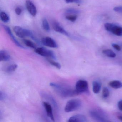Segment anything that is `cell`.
<instances>
[{"label": "cell", "mask_w": 122, "mask_h": 122, "mask_svg": "<svg viewBox=\"0 0 122 122\" xmlns=\"http://www.w3.org/2000/svg\"><path fill=\"white\" fill-rule=\"evenodd\" d=\"M0 17L1 20L5 23H7L10 20V17L5 12H2L0 13Z\"/></svg>", "instance_id": "obj_20"}, {"label": "cell", "mask_w": 122, "mask_h": 122, "mask_svg": "<svg viewBox=\"0 0 122 122\" xmlns=\"http://www.w3.org/2000/svg\"><path fill=\"white\" fill-rule=\"evenodd\" d=\"M35 52L37 54L47 58L56 59L55 56L52 51L43 47L38 48L35 49Z\"/></svg>", "instance_id": "obj_7"}, {"label": "cell", "mask_w": 122, "mask_h": 122, "mask_svg": "<svg viewBox=\"0 0 122 122\" xmlns=\"http://www.w3.org/2000/svg\"><path fill=\"white\" fill-rule=\"evenodd\" d=\"M112 46L115 50H117L118 51L121 50V48L117 44H115V43H112Z\"/></svg>", "instance_id": "obj_29"}, {"label": "cell", "mask_w": 122, "mask_h": 122, "mask_svg": "<svg viewBox=\"0 0 122 122\" xmlns=\"http://www.w3.org/2000/svg\"><path fill=\"white\" fill-rule=\"evenodd\" d=\"M3 28L5 29V30L6 31L7 34H8V35L10 36V38L14 42V43L17 46L21 48H25V47L23 46L22 45H21L20 43H19V42L16 39V38L15 37V36L13 35V34L12 33L11 31V30L9 27H8L6 25H3Z\"/></svg>", "instance_id": "obj_10"}, {"label": "cell", "mask_w": 122, "mask_h": 122, "mask_svg": "<svg viewBox=\"0 0 122 122\" xmlns=\"http://www.w3.org/2000/svg\"><path fill=\"white\" fill-rule=\"evenodd\" d=\"M87 121V118L84 115L78 114L70 118L68 122H86Z\"/></svg>", "instance_id": "obj_12"}, {"label": "cell", "mask_w": 122, "mask_h": 122, "mask_svg": "<svg viewBox=\"0 0 122 122\" xmlns=\"http://www.w3.org/2000/svg\"><path fill=\"white\" fill-rule=\"evenodd\" d=\"M110 95V91L108 88L106 87L103 88L102 89V96L104 98H107Z\"/></svg>", "instance_id": "obj_24"}, {"label": "cell", "mask_w": 122, "mask_h": 122, "mask_svg": "<svg viewBox=\"0 0 122 122\" xmlns=\"http://www.w3.org/2000/svg\"><path fill=\"white\" fill-rule=\"evenodd\" d=\"M104 26L107 31L110 32L118 36H122V27L110 23H106Z\"/></svg>", "instance_id": "obj_6"}, {"label": "cell", "mask_w": 122, "mask_h": 122, "mask_svg": "<svg viewBox=\"0 0 122 122\" xmlns=\"http://www.w3.org/2000/svg\"><path fill=\"white\" fill-rule=\"evenodd\" d=\"M93 91L95 93H98L100 92L101 88V85L99 82L94 81L93 82Z\"/></svg>", "instance_id": "obj_16"}, {"label": "cell", "mask_w": 122, "mask_h": 122, "mask_svg": "<svg viewBox=\"0 0 122 122\" xmlns=\"http://www.w3.org/2000/svg\"><path fill=\"white\" fill-rule=\"evenodd\" d=\"M50 86L61 97L63 98L71 97L78 95L76 89L65 85L51 83Z\"/></svg>", "instance_id": "obj_1"}, {"label": "cell", "mask_w": 122, "mask_h": 122, "mask_svg": "<svg viewBox=\"0 0 122 122\" xmlns=\"http://www.w3.org/2000/svg\"><path fill=\"white\" fill-rule=\"evenodd\" d=\"M90 115L95 120L99 122H108L107 116L102 111L99 110H93L90 111Z\"/></svg>", "instance_id": "obj_4"}, {"label": "cell", "mask_w": 122, "mask_h": 122, "mask_svg": "<svg viewBox=\"0 0 122 122\" xmlns=\"http://www.w3.org/2000/svg\"><path fill=\"white\" fill-rule=\"evenodd\" d=\"M102 52L107 57H109L113 58L115 57L116 56V55L115 53L114 52L112 51L109 50V49L103 50Z\"/></svg>", "instance_id": "obj_17"}, {"label": "cell", "mask_w": 122, "mask_h": 122, "mask_svg": "<svg viewBox=\"0 0 122 122\" xmlns=\"http://www.w3.org/2000/svg\"><path fill=\"white\" fill-rule=\"evenodd\" d=\"M109 85L111 87L115 89H119L122 88V83L120 81L113 80L109 82Z\"/></svg>", "instance_id": "obj_15"}, {"label": "cell", "mask_w": 122, "mask_h": 122, "mask_svg": "<svg viewBox=\"0 0 122 122\" xmlns=\"http://www.w3.org/2000/svg\"><path fill=\"white\" fill-rule=\"evenodd\" d=\"M26 7L29 13L33 17H35L37 14V9L32 2L30 0H27L26 1Z\"/></svg>", "instance_id": "obj_11"}, {"label": "cell", "mask_w": 122, "mask_h": 122, "mask_svg": "<svg viewBox=\"0 0 122 122\" xmlns=\"http://www.w3.org/2000/svg\"><path fill=\"white\" fill-rule=\"evenodd\" d=\"M18 67V66L17 64H14L10 65L6 68V72L8 73L13 72L15 71V70Z\"/></svg>", "instance_id": "obj_19"}, {"label": "cell", "mask_w": 122, "mask_h": 122, "mask_svg": "<svg viewBox=\"0 0 122 122\" xmlns=\"http://www.w3.org/2000/svg\"><path fill=\"white\" fill-rule=\"evenodd\" d=\"M75 89L78 94L89 93L88 82L84 80H80L76 83Z\"/></svg>", "instance_id": "obj_5"}, {"label": "cell", "mask_w": 122, "mask_h": 122, "mask_svg": "<svg viewBox=\"0 0 122 122\" xmlns=\"http://www.w3.org/2000/svg\"><path fill=\"white\" fill-rule=\"evenodd\" d=\"M118 106L119 110L122 111V100H121L118 102Z\"/></svg>", "instance_id": "obj_31"}, {"label": "cell", "mask_w": 122, "mask_h": 122, "mask_svg": "<svg viewBox=\"0 0 122 122\" xmlns=\"http://www.w3.org/2000/svg\"><path fill=\"white\" fill-rule=\"evenodd\" d=\"M47 59L48 63H49L51 65H52L53 66L56 67L57 69L60 70L61 68V65L59 63L55 62L51 59H48V58H47Z\"/></svg>", "instance_id": "obj_22"}, {"label": "cell", "mask_w": 122, "mask_h": 122, "mask_svg": "<svg viewBox=\"0 0 122 122\" xmlns=\"http://www.w3.org/2000/svg\"><path fill=\"white\" fill-rule=\"evenodd\" d=\"M23 43L28 47L35 49L36 48V46L35 43L30 40L27 39H23Z\"/></svg>", "instance_id": "obj_18"}, {"label": "cell", "mask_w": 122, "mask_h": 122, "mask_svg": "<svg viewBox=\"0 0 122 122\" xmlns=\"http://www.w3.org/2000/svg\"><path fill=\"white\" fill-rule=\"evenodd\" d=\"M66 18L69 21L74 22L77 20V16L75 15H70L66 16Z\"/></svg>", "instance_id": "obj_23"}, {"label": "cell", "mask_w": 122, "mask_h": 122, "mask_svg": "<svg viewBox=\"0 0 122 122\" xmlns=\"http://www.w3.org/2000/svg\"><path fill=\"white\" fill-rule=\"evenodd\" d=\"M66 12L69 14H77L80 13L79 10L73 8H69L66 10Z\"/></svg>", "instance_id": "obj_25"}, {"label": "cell", "mask_w": 122, "mask_h": 122, "mask_svg": "<svg viewBox=\"0 0 122 122\" xmlns=\"http://www.w3.org/2000/svg\"><path fill=\"white\" fill-rule=\"evenodd\" d=\"M42 25L43 28L46 31L49 32L50 31V25L47 19L44 18L43 20Z\"/></svg>", "instance_id": "obj_21"}, {"label": "cell", "mask_w": 122, "mask_h": 122, "mask_svg": "<svg viewBox=\"0 0 122 122\" xmlns=\"http://www.w3.org/2000/svg\"><path fill=\"white\" fill-rule=\"evenodd\" d=\"M42 43L44 46L49 47L57 48L58 47L56 41L50 37H46L43 38L42 40Z\"/></svg>", "instance_id": "obj_8"}, {"label": "cell", "mask_w": 122, "mask_h": 122, "mask_svg": "<svg viewBox=\"0 0 122 122\" xmlns=\"http://www.w3.org/2000/svg\"><path fill=\"white\" fill-rule=\"evenodd\" d=\"M10 59V54L5 50H1L0 51V61H7Z\"/></svg>", "instance_id": "obj_14"}, {"label": "cell", "mask_w": 122, "mask_h": 122, "mask_svg": "<svg viewBox=\"0 0 122 122\" xmlns=\"http://www.w3.org/2000/svg\"><path fill=\"white\" fill-rule=\"evenodd\" d=\"M15 12L18 15H20L22 12V9L19 7L16 8L15 9Z\"/></svg>", "instance_id": "obj_28"}, {"label": "cell", "mask_w": 122, "mask_h": 122, "mask_svg": "<svg viewBox=\"0 0 122 122\" xmlns=\"http://www.w3.org/2000/svg\"><path fill=\"white\" fill-rule=\"evenodd\" d=\"M5 97V93H3V92L0 91V100H3Z\"/></svg>", "instance_id": "obj_30"}, {"label": "cell", "mask_w": 122, "mask_h": 122, "mask_svg": "<svg viewBox=\"0 0 122 122\" xmlns=\"http://www.w3.org/2000/svg\"><path fill=\"white\" fill-rule=\"evenodd\" d=\"M67 3H81L80 0H65Z\"/></svg>", "instance_id": "obj_27"}, {"label": "cell", "mask_w": 122, "mask_h": 122, "mask_svg": "<svg viewBox=\"0 0 122 122\" xmlns=\"http://www.w3.org/2000/svg\"><path fill=\"white\" fill-rule=\"evenodd\" d=\"M13 30L16 35L20 38H24L27 37H30L37 42H39L38 40L35 37L33 33L29 30L20 26H15Z\"/></svg>", "instance_id": "obj_2"}, {"label": "cell", "mask_w": 122, "mask_h": 122, "mask_svg": "<svg viewBox=\"0 0 122 122\" xmlns=\"http://www.w3.org/2000/svg\"><path fill=\"white\" fill-rule=\"evenodd\" d=\"M82 102L78 99L70 100L66 103L65 108V112H70L78 110L82 106Z\"/></svg>", "instance_id": "obj_3"}, {"label": "cell", "mask_w": 122, "mask_h": 122, "mask_svg": "<svg viewBox=\"0 0 122 122\" xmlns=\"http://www.w3.org/2000/svg\"><path fill=\"white\" fill-rule=\"evenodd\" d=\"M117 117L118 119H119L120 120L122 121V115H121L118 116Z\"/></svg>", "instance_id": "obj_32"}, {"label": "cell", "mask_w": 122, "mask_h": 122, "mask_svg": "<svg viewBox=\"0 0 122 122\" xmlns=\"http://www.w3.org/2000/svg\"><path fill=\"white\" fill-rule=\"evenodd\" d=\"M113 10L117 12L122 13V7L120 6V7H115L113 8Z\"/></svg>", "instance_id": "obj_26"}, {"label": "cell", "mask_w": 122, "mask_h": 122, "mask_svg": "<svg viewBox=\"0 0 122 122\" xmlns=\"http://www.w3.org/2000/svg\"><path fill=\"white\" fill-rule=\"evenodd\" d=\"M43 104L47 112L48 116L54 122L55 121V118H54L53 112L52 108L51 105L48 103L46 102H43Z\"/></svg>", "instance_id": "obj_13"}, {"label": "cell", "mask_w": 122, "mask_h": 122, "mask_svg": "<svg viewBox=\"0 0 122 122\" xmlns=\"http://www.w3.org/2000/svg\"><path fill=\"white\" fill-rule=\"evenodd\" d=\"M52 27L53 28L56 32L61 33L67 37H70V35H69L68 33L63 28V27L61 25L60 23H58L56 21L53 22L52 23Z\"/></svg>", "instance_id": "obj_9"}]
</instances>
